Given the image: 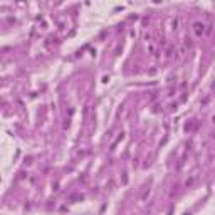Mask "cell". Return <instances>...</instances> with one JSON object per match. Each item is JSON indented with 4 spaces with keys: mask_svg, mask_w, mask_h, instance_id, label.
I'll use <instances>...</instances> for the list:
<instances>
[{
    "mask_svg": "<svg viewBox=\"0 0 215 215\" xmlns=\"http://www.w3.org/2000/svg\"><path fill=\"white\" fill-rule=\"evenodd\" d=\"M193 180H195V178H188V180L185 181V187H192V183H193Z\"/></svg>",
    "mask_w": 215,
    "mask_h": 215,
    "instance_id": "277c9868",
    "label": "cell"
},
{
    "mask_svg": "<svg viewBox=\"0 0 215 215\" xmlns=\"http://www.w3.org/2000/svg\"><path fill=\"white\" fill-rule=\"evenodd\" d=\"M210 121H212V123H214V124H215V113L212 114V116H210Z\"/></svg>",
    "mask_w": 215,
    "mask_h": 215,
    "instance_id": "5b68a950",
    "label": "cell"
},
{
    "mask_svg": "<svg viewBox=\"0 0 215 215\" xmlns=\"http://www.w3.org/2000/svg\"><path fill=\"white\" fill-rule=\"evenodd\" d=\"M146 51H148V54H151V56H155V54H156V46H155V42L146 44Z\"/></svg>",
    "mask_w": 215,
    "mask_h": 215,
    "instance_id": "3957f363",
    "label": "cell"
},
{
    "mask_svg": "<svg viewBox=\"0 0 215 215\" xmlns=\"http://www.w3.org/2000/svg\"><path fill=\"white\" fill-rule=\"evenodd\" d=\"M192 32H193V35L197 39H202L208 32V25L205 22H202V20H195L193 24H192Z\"/></svg>",
    "mask_w": 215,
    "mask_h": 215,
    "instance_id": "6da1fadb",
    "label": "cell"
},
{
    "mask_svg": "<svg viewBox=\"0 0 215 215\" xmlns=\"http://www.w3.org/2000/svg\"><path fill=\"white\" fill-rule=\"evenodd\" d=\"M180 22H181V19L178 15L171 17V19H170V29H171V30H178V29H180Z\"/></svg>",
    "mask_w": 215,
    "mask_h": 215,
    "instance_id": "7a4b0ae2",
    "label": "cell"
}]
</instances>
